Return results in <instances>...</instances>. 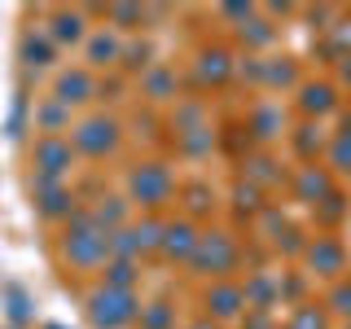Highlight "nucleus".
<instances>
[{
  "label": "nucleus",
  "mask_w": 351,
  "mask_h": 329,
  "mask_svg": "<svg viewBox=\"0 0 351 329\" xmlns=\"http://www.w3.org/2000/svg\"><path fill=\"white\" fill-rule=\"evenodd\" d=\"M36 158L44 162V171H62V167H58V162L66 158V149L58 145V141H40V149H36Z\"/></svg>",
  "instance_id": "nucleus-1"
}]
</instances>
